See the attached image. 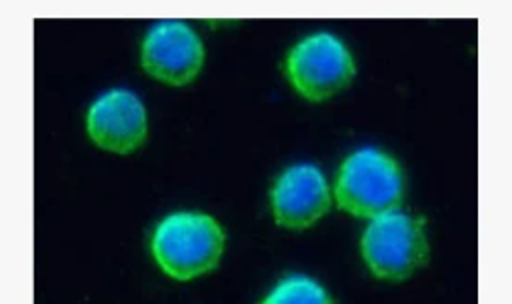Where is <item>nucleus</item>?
Wrapping results in <instances>:
<instances>
[{"label":"nucleus","mask_w":512,"mask_h":304,"mask_svg":"<svg viewBox=\"0 0 512 304\" xmlns=\"http://www.w3.org/2000/svg\"><path fill=\"white\" fill-rule=\"evenodd\" d=\"M366 270L380 282L400 284L414 278L430 262L428 222L404 208L366 222L358 242Z\"/></svg>","instance_id":"f03ea898"},{"label":"nucleus","mask_w":512,"mask_h":304,"mask_svg":"<svg viewBox=\"0 0 512 304\" xmlns=\"http://www.w3.org/2000/svg\"><path fill=\"white\" fill-rule=\"evenodd\" d=\"M332 186L324 170L312 162H298L278 174L270 188V210L278 226L306 230L332 208Z\"/></svg>","instance_id":"39448f33"},{"label":"nucleus","mask_w":512,"mask_h":304,"mask_svg":"<svg viewBox=\"0 0 512 304\" xmlns=\"http://www.w3.org/2000/svg\"><path fill=\"white\" fill-rule=\"evenodd\" d=\"M86 132L102 150L114 154L138 150L148 134L146 108L140 96L126 88L100 94L86 112Z\"/></svg>","instance_id":"0eeeda50"},{"label":"nucleus","mask_w":512,"mask_h":304,"mask_svg":"<svg viewBox=\"0 0 512 304\" xmlns=\"http://www.w3.org/2000/svg\"><path fill=\"white\" fill-rule=\"evenodd\" d=\"M284 74L304 100L324 102L352 84L356 60L340 36L320 30L304 36L288 50Z\"/></svg>","instance_id":"20e7f679"},{"label":"nucleus","mask_w":512,"mask_h":304,"mask_svg":"<svg viewBox=\"0 0 512 304\" xmlns=\"http://www.w3.org/2000/svg\"><path fill=\"white\" fill-rule=\"evenodd\" d=\"M260 304H336L328 288L308 274L284 276Z\"/></svg>","instance_id":"6e6552de"},{"label":"nucleus","mask_w":512,"mask_h":304,"mask_svg":"<svg viewBox=\"0 0 512 304\" xmlns=\"http://www.w3.org/2000/svg\"><path fill=\"white\" fill-rule=\"evenodd\" d=\"M140 62L152 78L170 86H184L202 70L204 44L186 22L162 20L146 32Z\"/></svg>","instance_id":"423d86ee"},{"label":"nucleus","mask_w":512,"mask_h":304,"mask_svg":"<svg viewBox=\"0 0 512 304\" xmlns=\"http://www.w3.org/2000/svg\"><path fill=\"white\" fill-rule=\"evenodd\" d=\"M224 230L218 220L204 212H172L164 216L150 240L158 268L180 282L212 272L224 252Z\"/></svg>","instance_id":"7ed1b4c3"},{"label":"nucleus","mask_w":512,"mask_h":304,"mask_svg":"<svg viewBox=\"0 0 512 304\" xmlns=\"http://www.w3.org/2000/svg\"><path fill=\"white\" fill-rule=\"evenodd\" d=\"M332 196L336 206L360 220H372L402 208L406 198V174L394 154L380 146H360L340 162Z\"/></svg>","instance_id":"f257e3e1"}]
</instances>
